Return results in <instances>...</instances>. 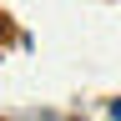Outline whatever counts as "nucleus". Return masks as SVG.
Listing matches in <instances>:
<instances>
[{"instance_id":"1","label":"nucleus","mask_w":121,"mask_h":121,"mask_svg":"<svg viewBox=\"0 0 121 121\" xmlns=\"http://www.w3.org/2000/svg\"><path fill=\"white\" fill-rule=\"evenodd\" d=\"M111 116H116V121H121V101H116V106H111Z\"/></svg>"}]
</instances>
